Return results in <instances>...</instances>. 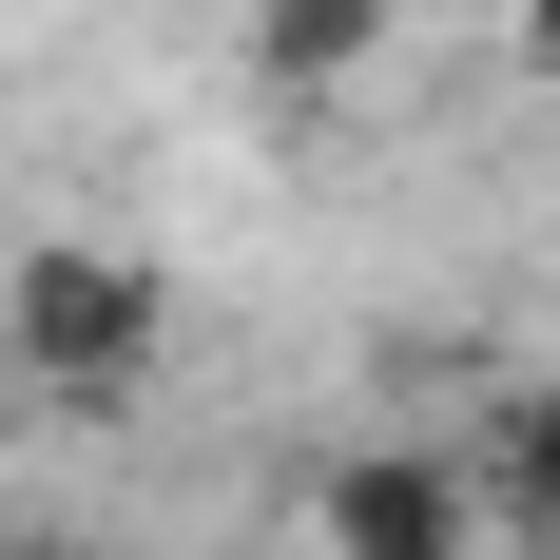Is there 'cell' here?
Returning <instances> with one entry per match:
<instances>
[{
    "label": "cell",
    "instance_id": "cell-1",
    "mask_svg": "<svg viewBox=\"0 0 560 560\" xmlns=\"http://www.w3.org/2000/svg\"><path fill=\"white\" fill-rule=\"evenodd\" d=\"M155 348H174V271L116 252V232H39V252L0 271V368L39 406H136Z\"/></svg>",
    "mask_w": 560,
    "mask_h": 560
},
{
    "label": "cell",
    "instance_id": "cell-2",
    "mask_svg": "<svg viewBox=\"0 0 560 560\" xmlns=\"http://www.w3.org/2000/svg\"><path fill=\"white\" fill-rule=\"evenodd\" d=\"M310 541L329 560H483V483H464L445 445H348L329 483H310Z\"/></svg>",
    "mask_w": 560,
    "mask_h": 560
},
{
    "label": "cell",
    "instance_id": "cell-3",
    "mask_svg": "<svg viewBox=\"0 0 560 560\" xmlns=\"http://www.w3.org/2000/svg\"><path fill=\"white\" fill-rule=\"evenodd\" d=\"M368 58H387V0H252V97H348V78H368Z\"/></svg>",
    "mask_w": 560,
    "mask_h": 560
},
{
    "label": "cell",
    "instance_id": "cell-4",
    "mask_svg": "<svg viewBox=\"0 0 560 560\" xmlns=\"http://www.w3.org/2000/svg\"><path fill=\"white\" fill-rule=\"evenodd\" d=\"M464 483H483V560H560V387H522Z\"/></svg>",
    "mask_w": 560,
    "mask_h": 560
},
{
    "label": "cell",
    "instance_id": "cell-5",
    "mask_svg": "<svg viewBox=\"0 0 560 560\" xmlns=\"http://www.w3.org/2000/svg\"><path fill=\"white\" fill-rule=\"evenodd\" d=\"M503 58H522V78H560V0H522V20H503Z\"/></svg>",
    "mask_w": 560,
    "mask_h": 560
},
{
    "label": "cell",
    "instance_id": "cell-6",
    "mask_svg": "<svg viewBox=\"0 0 560 560\" xmlns=\"http://www.w3.org/2000/svg\"><path fill=\"white\" fill-rule=\"evenodd\" d=\"M0 560H97V541H78V522H0Z\"/></svg>",
    "mask_w": 560,
    "mask_h": 560
}]
</instances>
